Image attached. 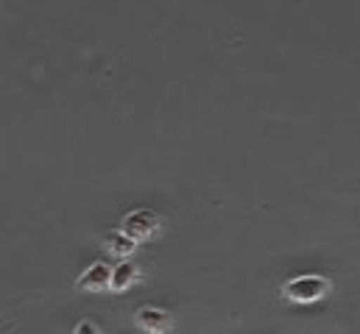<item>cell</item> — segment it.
Instances as JSON below:
<instances>
[{
	"instance_id": "cell-1",
	"label": "cell",
	"mask_w": 360,
	"mask_h": 334,
	"mask_svg": "<svg viewBox=\"0 0 360 334\" xmlns=\"http://www.w3.org/2000/svg\"><path fill=\"white\" fill-rule=\"evenodd\" d=\"M330 279L319 276V273H304V276H293L282 284V298L290 304H316L330 293Z\"/></svg>"
},
{
	"instance_id": "cell-2",
	"label": "cell",
	"mask_w": 360,
	"mask_h": 334,
	"mask_svg": "<svg viewBox=\"0 0 360 334\" xmlns=\"http://www.w3.org/2000/svg\"><path fill=\"white\" fill-rule=\"evenodd\" d=\"M120 229L129 237H134L137 243H146V240H154L162 232V218L157 212H151V209H131L120 220Z\"/></svg>"
},
{
	"instance_id": "cell-3",
	"label": "cell",
	"mask_w": 360,
	"mask_h": 334,
	"mask_svg": "<svg viewBox=\"0 0 360 334\" xmlns=\"http://www.w3.org/2000/svg\"><path fill=\"white\" fill-rule=\"evenodd\" d=\"M134 321L146 334H171V329H174V315L162 307H154V304L140 307Z\"/></svg>"
},
{
	"instance_id": "cell-4",
	"label": "cell",
	"mask_w": 360,
	"mask_h": 334,
	"mask_svg": "<svg viewBox=\"0 0 360 334\" xmlns=\"http://www.w3.org/2000/svg\"><path fill=\"white\" fill-rule=\"evenodd\" d=\"M109 287H112V267L106 262H92L76 279V290H82V293H103Z\"/></svg>"
},
{
	"instance_id": "cell-5",
	"label": "cell",
	"mask_w": 360,
	"mask_h": 334,
	"mask_svg": "<svg viewBox=\"0 0 360 334\" xmlns=\"http://www.w3.org/2000/svg\"><path fill=\"white\" fill-rule=\"evenodd\" d=\"M143 279V273H140V267L134 265V262H129V259H120L115 267H112V293H126V290H131L137 281Z\"/></svg>"
},
{
	"instance_id": "cell-6",
	"label": "cell",
	"mask_w": 360,
	"mask_h": 334,
	"mask_svg": "<svg viewBox=\"0 0 360 334\" xmlns=\"http://www.w3.org/2000/svg\"><path fill=\"white\" fill-rule=\"evenodd\" d=\"M103 248L109 250L112 256H117V259H129V256L137 250V240L129 237L123 229H115V232H106V237H103Z\"/></svg>"
},
{
	"instance_id": "cell-7",
	"label": "cell",
	"mask_w": 360,
	"mask_h": 334,
	"mask_svg": "<svg viewBox=\"0 0 360 334\" xmlns=\"http://www.w3.org/2000/svg\"><path fill=\"white\" fill-rule=\"evenodd\" d=\"M73 334H101V329H98V323H92V321H79V323L73 326Z\"/></svg>"
}]
</instances>
